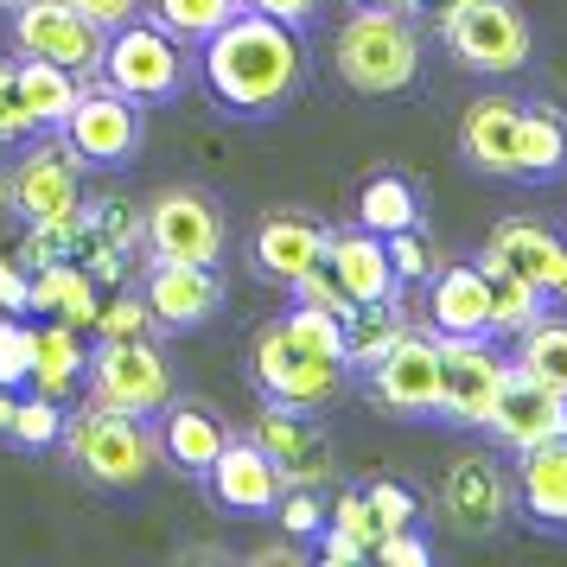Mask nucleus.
<instances>
[{"label":"nucleus","mask_w":567,"mask_h":567,"mask_svg":"<svg viewBox=\"0 0 567 567\" xmlns=\"http://www.w3.org/2000/svg\"><path fill=\"white\" fill-rule=\"evenodd\" d=\"M205 78L210 96L230 109V115H281L300 83H307V52H300V32L268 20V13H236L230 27H217L205 39Z\"/></svg>","instance_id":"obj_1"},{"label":"nucleus","mask_w":567,"mask_h":567,"mask_svg":"<svg viewBox=\"0 0 567 567\" xmlns=\"http://www.w3.org/2000/svg\"><path fill=\"white\" fill-rule=\"evenodd\" d=\"M332 71L358 96H402L421 78V32L409 27V13L358 7L332 39Z\"/></svg>","instance_id":"obj_2"},{"label":"nucleus","mask_w":567,"mask_h":567,"mask_svg":"<svg viewBox=\"0 0 567 567\" xmlns=\"http://www.w3.org/2000/svg\"><path fill=\"white\" fill-rule=\"evenodd\" d=\"M64 453L78 465L90 485H109V491H134L159 460V440L141 427V414H122V409H103L90 402L64 421Z\"/></svg>","instance_id":"obj_3"},{"label":"nucleus","mask_w":567,"mask_h":567,"mask_svg":"<svg viewBox=\"0 0 567 567\" xmlns=\"http://www.w3.org/2000/svg\"><path fill=\"white\" fill-rule=\"evenodd\" d=\"M440 39L478 78H511L536 52L529 13L516 0H453V7H440Z\"/></svg>","instance_id":"obj_4"},{"label":"nucleus","mask_w":567,"mask_h":567,"mask_svg":"<svg viewBox=\"0 0 567 567\" xmlns=\"http://www.w3.org/2000/svg\"><path fill=\"white\" fill-rule=\"evenodd\" d=\"M103 78L134 96V103H173L192 78V58L173 32L159 27V20H128V27L109 32V52H103Z\"/></svg>","instance_id":"obj_5"},{"label":"nucleus","mask_w":567,"mask_h":567,"mask_svg":"<svg viewBox=\"0 0 567 567\" xmlns=\"http://www.w3.org/2000/svg\"><path fill=\"white\" fill-rule=\"evenodd\" d=\"M141 243L154 249V261H210L217 268L224 243H230V224H224V205L210 192L173 185L141 210Z\"/></svg>","instance_id":"obj_6"},{"label":"nucleus","mask_w":567,"mask_h":567,"mask_svg":"<svg viewBox=\"0 0 567 567\" xmlns=\"http://www.w3.org/2000/svg\"><path fill=\"white\" fill-rule=\"evenodd\" d=\"M249 370H256L261 395H268V402H287V409H326V402H338V389H344V363L307 351L300 338L287 332V319L256 332Z\"/></svg>","instance_id":"obj_7"},{"label":"nucleus","mask_w":567,"mask_h":567,"mask_svg":"<svg viewBox=\"0 0 567 567\" xmlns=\"http://www.w3.org/2000/svg\"><path fill=\"white\" fill-rule=\"evenodd\" d=\"M13 45H20V58H45V64H64L78 78H103L109 32L78 0H20L13 7Z\"/></svg>","instance_id":"obj_8"},{"label":"nucleus","mask_w":567,"mask_h":567,"mask_svg":"<svg viewBox=\"0 0 567 567\" xmlns=\"http://www.w3.org/2000/svg\"><path fill=\"white\" fill-rule=\"evenodd\" d=\"M83 383H90V402L122 414H159L173 402V370H166L154 338H103Z\"/></svg>","instance_id":"obj_9"},{"label":"nucleus","mask_w":567,"mask_h":567,"mask_svg":"<svg viewBox=\"0 0 567 567\" xmlns=\"http://www.w3.org/2000/svg\"><path fill=\"white\" fill-rule=\"evenodd\" d=\"M147 141V122H141V103L122 96L115 83H90L78 96V109L64 115V147L83 159V166H134Z\"/></svg>","instance_id":"obj_10"},{"label":"nucleus","mask_w":567,"mask_h":567,"mask_svg":"<svg viewBox=\"0 0 567 567\" xmlns=\"http://www.w3.org/2000/svg\"><path fill=\"white\" fill-rule=\"evenodd\" d=\"M485 434L497 440L504 453H529V446H542V440L567 434V395L555 383H542L536 370L504 363V383H497Z\"/></svg>","instance_id":"obj_11"},{"label":"nucleus","mask_w":567,"mask_h":567,"mask_svg":"<svg viewBox=\"0 0 567 567\" xmlns=\"http://www.w3.org/2000/svg\"><path fill=\"white\" fill-rule=\"evenodd\" d=\"M370 383H377V402L389 414H409V421L440 414V389H446V351H440V338L409 326L383 351V363L370 370Z\"/></svg>","instance_id":"obj_12"},{"label":"nucleus","mask_w":567,"mask_h":567,"mask_svg":"<svg viewBox=\"0 0 567 567\" xmlns=\"http://www.w3.org/2000/svg\"><path fill=\"white\" fill-rule=\"evenodd\" d=\"M440 511H446V523H453L460 536H472V542L497 536L504 516H511V478H504V465L491 460V453L453 460L446 478H440Z\"/></svg>","instance_id":"obj_13"},{"label":"nucleus","mask_w":567,"mask_h":567,"mask_svg":"<svg viewBox=\"0 0 567 567\" xmlns=\"http://www.w3.org/2000/svg\"><path fill=\"white\" fill-rule=\"evenodd\" d=\"M478 268H485V275L511 268V275H523V281H536L548 300H567V243L555 230L529 224V217H504V224L491 230Z\"/></svg>","instance_id":"obj_14"},{"label":"nucleus","mask_w":567,"mask_h":567,"mask_svg":"<svg viewBox=\"0 0 567 567\" xmlns=\"http://www.w3.org/2000/svg\"><path fill=\"white\" fill-rule=\"evenodd\" d=\"M78 205H83V159L64 141H39L13 166V210L27 224H45V217H71Z\"/></svg>","instance_id":"obj_15"},{"label":"nucleus","mask_w":567,"mask_h":567,"mask_svg":"<svg viewBox=\"0 0 567 567\" xmlns=\"http://www.w3.org/2000/svg\"><path fill=\"white\" fill-rule=\"evenodd\" d=\"M446 351V389H440V421H460V427H485L497 383H504V358L491 351L485 338H440Z\"/></svg>","instance_id":"obj_16"},{"label":"nucleus","mask_w":567,"mask_h":567,"mask_svg":"<svg viewBox=\"0 0 567 567\" xmlns=\"http://www.w3.org/2000/svg\"><path fill=\"white\" fill-rule=\"evenodd\" d=\"M249 440L287 472V485H326L332 478V440L312 427V409L268 402V414H256V434Z\"/></svg>","instance_id":"obj_17"},{"label":"nucleus","mask_w":567,"mask_h":567,"mask_svg":"<svg viewBox=\"0 0 567 567\" xmlns=\"http://www.w3.org/2000/svg\"><path fill=\"white\" fill-rule=\"evenodd\" d=\"M147 307H154V319L166 332H192V326L217 319L224 281H217L210 261H154L147 268Z\"/></svg>","instance_id":"obj_18"},{"label":"nucleus","mask_w":567,"mask_h":567,"mask_svg":"<svg viewBox=\"0 0 567 567\" xmlns=\"http://www.w3.org/2000/svg\"><path fill=\"white\" fill-rule=\"evenodd\" d=\"M210 497L224 504V511L236 516H268L275 504H281V491H287V472L268 453H261L256 440H230L217 460H210Z\"/></svg>","instance_id":"obj_19"},{"label":"nucleus","mask_w":567,"mask_h":567,"mask_svg":"<svg viewBox=\"0 0 567 567\" xmlns=\"http://www.w3.org/2000/svg\"><path fill=\"white\" fill-rule=\"evenodd\" d=\"M427 319L440 338H491V275L478 261H453L427 275Z\"/></svg>","instance_id":"obj_20"},{"label":"nucleus","mask_w":567,"mask_h":567,"mask_svg":"<svg viewBox=\"0 0 567 567\" xmlns=\"http://www.w3.org/2000/svg\"><path fill=\"white\" fill-rule=\"evenodd\" d=\"M326 243H332L326 224H312V217H300V210H275V217L256 230V268L268 275V281L293 287L300 275L326 268Z\"/></svg>","instance_id":"obj_21"},{"label":"nucleus","mask_w":567,"mask_h":567,"mask_svg":"<svg viewBox=\"0 0 567 567\" xmlns=\"http://www.w3.org/2000/svg\"><path fill=\"white\" fill-rule=\"evenodd\" d=\"M326 268L351 293V307H363V300H395V287H402L395 261H389V243L377 230H363V224L358 230H338L326 243Z\"/></svg>","instance_id":"obj_22"},{"label":"nucleus","mask_w":567,"mask_h":567,"mask_svg":"<svg viewBox=\"0 0 567 567\" xmlns=\"http://www.w3.org/2000/svg\"><path fill=\"white\" fill-rule=\"evenodd\" d=\"M516 122H523V103H511V96H485V103L465 109V128H460L465 166H472V173H491V179H511Z\"/></svg>","instance_id":"obj_23"},{"label":"nucleus","mask_w":567,"mask_h":567,"mask_svg":"<svg viewBox=\"0 0 567 567\" xmlns=\"http://www.w3.org/2000/svg\"><path fill=\"white\" fill-rule=\"evenodd\" d=\"M516 497L542 529H567V434L516 453Z\"/></svg>","instance_id":"obj_24"},{"label":"nucleus","mask_w":567,"mask_h":567,"mask_svg":"<svg viewBox=\"0 0 567 567\" xmlns=\"http://www.w3.org/2000/svg\"><path fill=\"white\" fill-rule=\"evenodd\" d=\"M32 312H45V319H64V326H96V312H103V287L96 275L83 268V261H45L39 275H32Z\"/></svg>","instance_id":"obj_25"},{"label":"nucleus","mask_w":567,"mask_h":567,"mask_svg":"<svg viewBox=\"0 0 567 567\" xmlns=\"http://www.w3.org/2000/svg\"><path fill=\"white\" fill-rule=\"evenodd\" d=\"M224 446H230V434H224L217 409H205V402H179V409L166 414V427H159V453L179 472H192V478H205Z\"/></svg>","instance_id":"obj_26"},{"label":"nucleus","mask_w":567,"mask_h":567,"mask_svg":"<svg viewBox=\"0 0 567 567\" xmlns=\"http://www.w3.org/2000/svg\"><path fill=\"white\" fill-rule=\"evenodd\" d=\"M83 370H90V351L78 344V326H64V319L32 326V377L27 383L39 389V395L64 402V395L83 383Z\"/></svg>","instance_id":"obj_27"},{"label":"nucleus","mask_w":567,"mask_h":567,"mask_svg":"<svg viewBox=\"0 0 567 567\" xmlns=\"http://www.w3.org/2000/svg\"><path fill=\"white\" fill-rule=\"evenodd\" d=\"M567 166V122L555 109L523 103V122H516V166L511 179H555Z\"/></svg>","instance_id":"obj_28"},{"label":"nucleus","mask_w":567,"mask_h":567,"mask_svg":"<svg viewBox=\"0 0 567 567\" xmlns=\"http://www.w3.org/2000/svg\"><path fill=\"white\" fill-rule=\"evenodd\" d=\"M13 78H20V96H27V109H32V122H39V128H64V115H71L78 96H83L78 71L45 64V58H20V64H13Z\"/></svg>","instance_id":"obj_29"},{"label":"nucleus","mask_w":567,"mask_h":567,"mask_svg":"<svg viewBox=\"0 0 567 567\" xmlns=\"http://www.w3.org/2000/svg\"><path fill=\"white\" fill-rule=\"evenodd\" d=\"M402 332H409V319H402L395 300H363V307H351L344 312V370H351V363H358V370H377L383 351Z\"/></svg>","instance_id":"obj_30"},{"label":"nucleus","mask_w":567,"mask_h":567,"mask_svg":"<svg viewBox=\"0 0 567 567\" xmlns=\"http://www.w3.org/2000/svg\"><path fill=\"white\" fill-rule=\"evenodd\" d=\"M358 224L377 230V236L414 230V224H421V192H414L402 173H377V179L358 192Z\"/></svg>","instance_id":"obj_31"},{"label":"nucleus","mask_w":567,"mask_h":567,"mask_svg":"<svg viewBox=\"0 0 567 567\" xmlns=\"http://www.w3.org/2000/svg\"><path fill=\"white\" fill-rule=\"evenodd\" d=\"M542 300H548V293H542L536 281H523V275H511V268H497V275H491V332L523 338L542 319Z\"/></svg>","instance_id":"obj_32"},{"label":"nucleus","mask_w":567,"mask_h":567,"mask_svg":"<svg viewBox=\"0 0 567 567\" xmlns=\"http://www.w3.org/2000/svg\"><path fill=\"white\" fill-rule=\"evenodd\" d=\"M236 13H243V0H154V20L179 45H205L217 27H230Z\"/></svg>","instance_id":"obj_33"},{"label":"nucleus","mask_w":567,"mask_h":567,"mask_svg":"<svg viewBox=\"0 0 567 567\" xmlns=\"http://www.w3.org/2000/svg\"><path fill=\"white\" fill-rule=\"evenodd\" d=\"M516 363H523V370H536L542 383L567 389V319H536V326L523 332Z\"/></svg>","instance_id":"obj_34"},{"label":"nucleus","mask_w":567,"mask_h":567,"mask_svg":"<svg viewBox=\"0 0 567 567\" xmlns=\"http://www.w3.org/2000/svg\"><path fill=\"white\" fill-rule=\"evenodd\" d=\"M326 529L344 536V542H358L363 555H377V542L389 536V523L370 511V497H363V491H338V504L326 511Z\"/></svg>","instance_id":"obj_35"},{"label":"nucleus","mask_w":567,"mask_h":567,"mask_svg":"<svg viewBox=\"0 0 567 567\" xmlns=\"http://www.w3.org/2000/svg\"><path fill=\"white\" fill-rule=\"evenodd\" d=\"M287 332L300 338L307 351H319V358L344 363V319H338V312H326V307H293V312H287Z\"/></svg>","instance_id":"obj_36"},{"label":"nucleus","mask_w":567,"mask_h":567,"mask_svg":"<svg viewBox=\"0 0 567 567\" xmlns=\"http://www.w3.org/2000/svg\"><path fill=\"white\" fill-rule=\"evenodd\" d=\"M83 230L115 243V249H134L141 243V210L122 205V198H96V205H83Z\"/></svg>","instance_id":"obj_37"},{"label":"nucleus","mask_w":567,"mask_h":567,"mask_svg":"<svg viewBox=\"0 0 567 567\" xmlns=\"http://www.w3.org/2000/svg\"><path fill=\"white\" fill-rule=\"evenodd\" d=\"M154 307H147V293H115L103 312H96V332L103 338H154Z\"/></svg>","instance_id":"obj_38"},{"label":"nucleus","mask_w":567,"mask_h":567,"mask_svg":"<svg viewBox=\"0 0 567 567\" xmlns=\"http://www.w3.org/2000/svg\"><path fill=\"white\" fill-rule=\"evenodd\" d=\"M275 516H281V529L293 542H312L319 529H326V504H319V485H287L281 504H275Z\"/></svg>","instance_id":"obj_39"},{"label":"nucleus","mask_w":567,"mask_h":567,"mask_svg":"<svg viewBox=\"0 0 567 567\" xmlns=\"http://www.w3.org/2000/svg\"><path fill=\"white\" fill-rule=\"evenodd\" d=\"M39 134V122H32L27 96H20V78H13V64L0 58V147H20V141H32Z\"/></svg>","instance_id":"obj_40"},{"label":"nucleus","mask_w":567,"mask_h":567,"mask_svg":"<svg viewBox=\"0 0 567 567\" xmlns=\"http://www.w3.org/2000/svg\"><path fill=\"white\" fill-rule=\"evenodd\" d=\"M58 434H64V414H58L52 395H32V402L13 409V440L20 446H52Z\"/></svg>","instance_id":"obj_41"},{"label":"nucleus","mask_w":567,"mask_h":567,"mask_svg":"<svg viewBox=\"0 0 567 567\" xmlns=\"http://www.w3.org/2000/svg\"><path fill=\"white\" fill-rule=\"evenodd\" d=\"M32 377V326H20L13 312L0 319V389H20Z\"/></svg>","instance_id":"obj_42"},{"label":"nucleus","mask_w":567,"mask_h":567,"mask_svg":"<svg viewBox=\"0 0 567 567\" xmlns=\"http://www.w3.org/2000/svg\"><path fill=\"white\" fill-rule=\"evenodd\" d=\"M383 243H389V261H395V275H402V281H427V275H434V249L421 243V224H414V230L383 236Z\"/></svg>","instance_id":"obj_43"},{"label":"nucleus","mask_w":567,"mask_h":567,"mask_svg":"<svg viewBox=\"0 0 567 567\" xmlns=\"http://www.w3.org/2000/svg\"><path fill=\"white\" fill-rule=\"evenodd\" d=\"M293 300H300V307H326V312H338V319L351 312V293L332 281V268H312V275H300V281H293Z\"/></svg>","instance_id":"obj_44"},{"label":"nucleus","mask_w":567,"mask_h":567,"mask_svg":"<svg viewBox=\"0 0 567 567\" xmlns=\"http://www.w3.org/2000/svg\"><path fill=\"white\" fill-rule=\"evenodd\" d=\"M377 561H389V567H427V561H434V548L414 536V523H409V529H389V536L377 542Z\"/></svg>","instance_id":"obj_45"},{"label":"nucleus","mask_w":567,"mask_h":567,"mask_svg":"<svg viewBox=\"0 0 567 567\" xmlns=\"http://www.w3.org/2000/svg\"><path fill=\"white\" fill-rule=\"evenodd\" d=\"M363 497H370V511L383 516L389 529H409V523H414V491H402V485H370Z\"/></svg>","instance_id":"obj_46"},{"label":"nucleus","mask_w":567,"mask_h":567,"mask_svg":"<svg viewBox=\"0 0 567 567\" xmlns=\"http://www.w3.org/2000/svg\"><path fill=\"white\" fill-rule=\"evenodd\" d=\"M249 13H268V20H281V27H312L319 20V0H243Z\"/></svg>","instance_id":"obj_47"},{"label":"nucleus","mask_w":567,"mask_h":567,"mask_svg":"<svg viewBox=\"0 0 567 567\" xmlns=\"http://www.w3.org/2000/svg\"><path fill=\"white\" fill-rule=\"evenodd\" d=\"M27 307H32L27 261H0V312H27Z\"/></svg>","instance_id":"obj_48"},{"label":"nucleus","mask_w":567,"mask_h":567,"mask_svg":"<svg viewBox=\"0 0 567 567\" xmlns=\"http://www.w3.org/2000/svg\"><path fill=\"white\" fill-rule=\"evenodd\" d=\"M83 13L96 20L103 32H115V27H128V20H141V0H78Z\"/></svg>","instance_id":"obj_49"},{"label":"nucleus","mask_w":567,"mask_h":567,"mask_svg":"<svg viewBox=\"0 0 567 567\" xmlns=\"http://www.w3.org/2000/svg\"><path fill=\"white\" fill-rule=\"evenodd\" d=\"M13 409H20V402H13V389H0V434H13Z\"/></svg>","instance_id":"obj_50"},{"label":"nucleus","mask_w":567,"mask_h":567,"mask_svg":"<svg viewBox=\"0 0 567 567\" xmlns=\"http://www.w3.org/2000/svg\"><path fill=\"white\" fill-rule=\"evenodd\" d=\"M358 7H389V13H414V0H358Z\"/></svg>","instance_id":"obj_51"},{"label":"nucleus","mask_w":567,"mask_h":567,"mask_svg":"<svg viewBox=\"0 0 567 567\" xmlns=\"http://www.w3.org/2000/svg\"><path fill=\"white\" fill-rule=\"evenodd\" d=\"M13 205V173H7V166H0V210Z\"/></svg>","instance_id":"obj_52"},{"label":"nucleus","mask_w":567,"mask_h":567,"mask_svg":"<svg viewBox=\"0 0 567 567\" xmlns=\"http://www.w3.org/2000/svg\"><path fill=\"white\" fill-rule=\"evenodd\" d=\"M421 7H427V13H440V7H453V0H414V13H421Z\"/></svg>","instance_id":"obj_53"},{"label":"nucleus","mask_w":567,"mask_h":567,"mask_svg":"<svg viewBox=\"0 0 567 567\" xmlns=\"http://www.w3.org/2000/svg\"><path fill=\"white\" fill-rule=\"evenodd\" d=\"M0 7H20V0H0Z\"/></svg>","instance_id":"obj_54"},{"label":"nucleus","mask_w":567,"mask_h":567,"mask_svg":"<svg viewBox=\"0 0 567 567\" xmlns=\"http://www.w3.org/2000/svg\"><path fill=\"white\" fill-rule=\"evenodd\" d=\"M561 395H567V389H561Z\"/></svg>","instance_id":"obj_55"}]
</instances>
